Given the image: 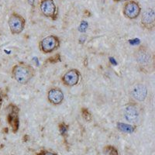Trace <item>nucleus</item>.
Wrapping results in <instances>:
<instances>
[{"instance_id": "1", "label": "nucleus", "mask_w": 155, "mask_h": 155, "mask_svg": "<svg viewBox=\"0 0 155 155\" xmlns=\"http://www.w3.org/2000/svg\"><path fill=\"white\" fill-rule=\"evenodd\" d=\"M134 58L142 72L150 74L154 71V55L151 50L145 45L138 47L134 51Z\"/></svg>"}, {"instance_id": "2", "label": "nucleus", "mask_w": 155, "mask_h": 155, "mask_svg": "<svg viewBox=\"0 0 155 155\" xmlns=\"http://www.w3.org/2000/svg\"><path fill=\"white\" fill-rule=\"evenodd\" d=\"M35 74L36 71L33 66L23 63L13 66L11 71L12 78L21 85H27L35 76Z\"/></svg>"}, {"instance_id": "3", "label": "nucleus", "mask_w": 155, "mask_h": 155, "mask_svg": "<svg viewBox=\"0 0 155 155\" xmlns=\"http://www.w3.org/2000/svg\"><path fill=\"white\" fill-rule=\"evenodd\" d=\"M141 112L142 109L139 104L135 102H129L124 109V117L129 123L137 124L141 120Z\"/></svg>"}, {"instance_id": "4", "label": "nucleus", "mask_w": 155, "mask_h": 155, "mask_svg": "<svg viewBox=\"0 0 155 155\" xmlns=\"http://www.w3.org/2000/svg\"><path fill=\"white\" fill-rule=\"evenodd\" d=\"M61 41L59 37L55 35H50L44 37L40 42V50L45 54L53 53L60 48Z\"/></svg>"}, {"instance_id": "5", "label": "nucleus", "mask_w": 155, "mask_h": 155, "mask_svg": "<svg viewBox=\"0 0 155 155\" xmlns=\"http://www.w3.org/2000/svg\"><path fill=\"white\" fill-rule=\"evenodd\" d=\"M8 24L11 34L13 35H18L24 30L26 26V19L19 13L12 12L9 18Z\"/></svg>"}, {"instance_id": "6", "label": "nucleus", "mask_w": 155, "mask_h": 155, "mask_svg": "<svg viewBox=\"0 0 155 155\" xmlns=\"http://www.w3.org/2000/svg\"><path fill=\"white\" fill-rule=\"evenodd\" d=\"M40 9L45 17L56 20L58 18V8L54 0H41Z\"/></svg>"}, {"instance_id": "7", "label": "nucleus", "mask_w": 155, "mask_h": 155, "mask_svg": "<svg viewBox=\"0 0 155 155\" xmlns=\"http://www.w3.org/2000/svg\"><path fill=\"white\" fill-rule=\"evenodd\" d=\"M141 12V7L137 1L130 0L124 5L123 13L124 16L129 19H135L140 16Z\"/></svg>"}, {"instance_id": "8", "label": "nucleus", "mask_w": 155, "mask_h": 155, "mask_svg": "<svg viewBox=\"0 0 155 155\" xmlns=\"http://www.w3.org/2000/svg\"><path fill=\"white\" fill-rule=\"evenodd\" d=\"M81 78V73L78 69L72 68L66 71L61 77V81L68 87H74L78 84Z\"/></svg>"}, {"instance_id": "9", "label": "nucleus", "mask_w": 155, "mask_h": 155, "mask_svg": "<svg viewBox=\"0 0 155 155\" xmlns=\"http://www.w3.org/2000/svg\"><path fill=\"white\" fill-rule=\"evenodd\" d=\"M9 110V113L7 116V120L9 126L11 127L12 131L13 133H16L19 130V109L13 104H9L7 107Z\"/></svg>"}, {"instance_id": "10", "label": "nucleus", "mask_w": 155, "mask_h": 155, "mask_svg": "<svg viewBox=\"0 0 155 155\" xmlns=\"http://www.w3.org/2000/svg\"><path fill=\"white\" fill-rule=\"evenodd\" d=\"M141 26L147 30H153L155 27V12L153 8H148L141 16Z\"/></svg>"}, {"instance_id": "11", "label": "nucleus", "mask_w": 155, "mask_h": 155, "mask_svg": "<svg viewBox=\"0 0 155 155\" xmlns=\"http://www.w3.org/2000/svg\"><path fill=\"white\" fill-rule=\"evenodd\" d=\"M64 95L62 90L59 88H52L48 92V99L51 104L59 106L63 102Z\"/></svg>"}, {"instance_id": "12", "label": "nucleus", "mask_w": 155, "mask_h": 155, "mask_svg": "<svg viewBox=\"0 0 155 155\" xmlns=\"http://www.w3.org/2000/svg\"><path fill=\"white\" fill-rule=\"evenodd\" d=\"M130 95L137 102H143L147 96V88L143 84H138L131 90Z\"/></svg>"}, {"instance_id": "13", "label": "nucleus", "mask_w": 155, "mask_h": 155, "mask_svg": "<svg viewBox=\"0 0 155 155\" xmlns=\"http://www.w3.org/2000/svg\"><path fill=\"white\" fill-rule=\"evenodd\" d=\"M117 127L120 129V130L123 131L124 133H128V134H131L135 130V127L130 124H121V123H118L117 124Z\"/></svg>"}, {"instance_id": "14", "label": "nucleus", "mask_w": 155, "mask_h": 155, "mask_svg": "<svg viewBox=\"0 0 155 155\" xmlns=\"http://www.w3.org/2000/svg\"><path fill=\"white\" fill-rule=\"evenodd\" d=\"M81 115H82L83 119H84L85 121L90 122L92 120V115L90 113L89 110H88V109H86V108H82V109H81Z\"/></svg>"}, {"instance_id": "15", "label": "nucleus", "mask_w": 155, "mask_h": 155, "mask_svg": "<svg viewBox=\"0 0 155 155\" xmlns=\"http://www.w3.org/2000/svg\"><path fill=\"white\" fill-rule=\"evenodd\" d=\"M105 150L108 155H119L118 150L113 146H107L105 148Z\"/></svg>"}, {"instance_id": "16", "label": "nucleus", "mask_w": 155, "mask_h": 155, "mask_svg": "<svg viewBox=\"0 0 155 155\" xmlns=\"http://www.w3.org/2000/svg\"><path fill=\"white\" fill-rule=\"evenodd\" d=\"M59 130H60V133L62 136H66L68 130V126L64 123H61L59 124Z\"/></svg>"}, {"instance_id": "17", "label": "nucleus", "mask_w": 155, "mask_h": 155, "mask_svg": "<svg viewBox=\"0 0 155 155\" xmlns=\"http://www.w3.org/2000/svg\"><path fill=\"white\" fill-rule=\"evenodd\" d=\"M61 55L59 54H57L54 55V56L51 57V58H48V61L50 62L51 64H55L58 63V62L61 61Z\"/></svg>"}, {"instance_id": "18", "label": "nucleus", "mask_w": 155, "mask_h": 155, "mask_svg": "<svg viewBox=\"0 0 155 155\" xmlns=\"http://www.w3.org/2000/svg\"><path fill=\"white\" fill-rule=\"evenodd\" d=\"M87 27H88V23H87L85 21H82L81 23V24H80L79 31L84 33V32L86 31Z\"/></svg>"}, {"instance_id": "19", "label": "nucleus", "mask_w": 155, "mask_h": 155, "mask_svg": "<svg viewBox=\"0 0 155 155\" xmlns=\"http://www.w3.org/2000/svg\"><path fill=\"white\" fill-rule=\"evenodd\" d=\"M37 155H57V154L55 153H54V152L48 151V150H42V151L40 152Z\"/></svg>"}, {"instance_id": "20", "label": "nucleus", "mask_w": 155, "mask_h": 155, "mask_svg": "<svg viewBox=\"0 0 155 155\" xmlns=\"http://www.w3.org/2000/svg\"><path fill=\"white\" fill-rule=\"evenodd\" d=\"M2 103H3V95H2V92L0 89V109L2 108Z\"/></svg>"}, {"instance_id": "21", "label": "nucleus", "mask_w": 155, "mask_h": 155, "mask_svg": "<svg viewBox=\"0 0 155 155\" xmlns=\"http://www.w3.org/2000/svg\"><path fill=\"white\" fill-rule=\"evenodd\" d=\"M115 2H126V1H128V0H114Z\"/></svg>"}]
</instances>
